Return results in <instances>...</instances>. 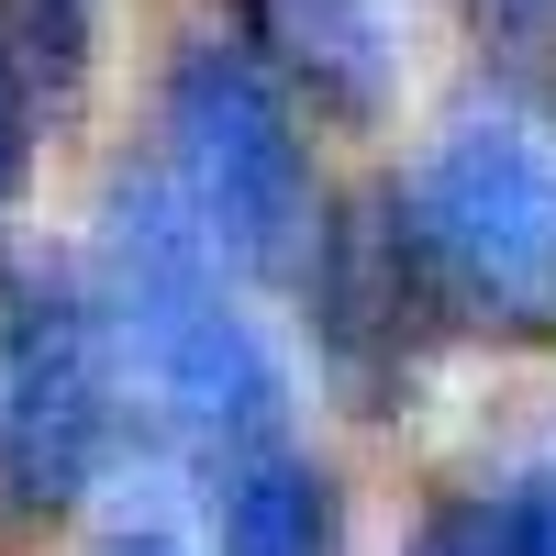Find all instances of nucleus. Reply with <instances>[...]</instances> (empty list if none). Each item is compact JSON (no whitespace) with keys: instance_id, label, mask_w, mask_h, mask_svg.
Segmentation results:
<instances>
[{"instance_id":"1","label":"nucleus","mask_w":556,"mask_h":556,"mask_svg":"<svg viewBox=\"0 0 556 556\" xmlns=\"http://www.w3.org/2000/svg\"><path fill=\"white\" fill-rule=\"evenodd\" d=\"M167 190L245 278H290L312 256V156L245 34H190L167 56Z\"/></svg>"},{"instance_id":"10","label":"nucleus","mask_w":556,"mask_h":556,"mask_svg":"<svg viewBox=\"0 0 556 556\" xmlns=\"http://www.w3.org/2000/svg\"><path fill=\"white\" fill-rule=\"evenodd\" d=\"M490 513H501V556H556V456H545L523 490H501Z\"/></svg>"},{"instance_id":"5","label":"nucleus","mask_w":556,"mask_h":556,"mask_svg":"<svg viewBox=\"0 0 556 556\" xmlns=\"http://www.w3.org/2000/svg\"><path fill=\"white\" fill-rule=\"evenodd\" d=\"M134 367H146V390H156V412L178 434H190L201 456H267V434H278V412H290V379H278V356H267V334H256V312H235V301H201V312H178V323H156V334H134Z\"/></svg>"},{"instance_id":"6","label":"nucleus","mask_w":556,"mask_h":556,"mask_svg":"<svg viewBox=\"0 0 556 556\" xmlns=\"http://www.w3.org/2000/svg\"><path fill=\"white\" fill-rule=\"evenodd\" d=\"M212 290H223V256L190 223V201L167 190V167H123L112 201H101V323L134 345L156 323L201 312Z\"/></svg>"},{"instance_id":"3","label":"nucleus","mask_w":556,"mask_h":556,"mask_svg":"<svg viewBox=\"0 0 556 556\" xmlns=\"http://www.w3.org/2000/svg\"><path fill=\"white\" fill-rule=\"evenodd\" d=\"M112 445V356L101 312L67 278H23L0 301V490L23 513H67Z\"/></svg>"},{"instance_id":"13","label":"nucleus","mask_w":556,"mask_h":556,"mask_svg":"<svg viewBox=\"0 0 556 556\" xmlns=\"http://www.w3.org/2000/svg\"><path fill=\"white\" fill-rule=\"evenodd\" d=\"M112 556H178V545H156V534H123V545H112Z\"/></svg>"},{"instance_id":"4","label":"nucleus","mask_w":556,"mask_h":556,"mask_svg":"<svg viewBox=\"0 0 556 556\" xmlns=\"http://www.w3.org/2000/svg\"><path fill=\"white\" fill-rule=\"evenodd\" d=\"M445 323V290H434V256L412 235V201L401 190H367L323 223V256H312V334H323V367L356 412H390L412 379H424V345Z\"/></svg>"},{"instance_id":"2","label":"nucleus","mask_w":556,"mask_h":556,"mask_svg":"<svg viewBox=\"0 0 556 556\" xmlns=\"http://www.w3.org/2000/svg\"><path fill=\"white\" fill-rule=\"evenodd\" d=\"M412 235L434 256L445 312L534 334L556 323V156L513 112H456L412 178Z\"/></svg>"},{"instance_id":"8","label":"nucleus","mask_w":556,"mask_h":556,"mask_svg":"<svg viewBox=\"0 0 556 556\" xmlns=\"http://www.w3.org/2000/svg\"><path fill=\"white\" fill-rule=\"evenodd\" d=\"M223 513V556H334V490L301 456H245L212 490Z\"/></svg>"},{"instance_id":"7","label":"nucleus","mask_w":556,"mask_h":556,"mask_svg":"<svg viewBox=\"0 0 556 556\" xmlns=\"http://www.w3.org/2000/svg\"><path fill=\"white\" fill-rule=\"evenodd\" d=\"M245 56L290 78L312 112L379 123L401 89V23L390 0H245Z\"/></svg>"},{"instance_id":"12","label":"nucleus","mask_w":556,"mask_h":556,"mask_svg":"<svg viewBox=\"0 0 556 556\" xmlns=\"http://www.w3.org/2000/svg\"><path fill=\"white\" fill-rule=\"evenodd\" d=\"M34 134H45V123H34V101H23V78L0 67V201L34 178Z\"/></svg>"},{"instance_id":"11","label":"nucleus","mask_w":556,"mask_h":556,"mask_svg":"<svg viewBox=\"0 0 556 556\" xmlns=\"http://www.w3.org/2000/svg\"><path fill=\"white\" fill-rule=\"evenodd\" d=\"M468 12H479V34L501 56H545L556 45V0H468Z\"/></svg>"},{"instance_id":"9","label":"nucleus","mask_w":556,"mask_h":556,"mask_svg":"<svg viewBox=\"0 0 556 556\" xmlns=\"http://www.w3.org/2000/svg\"><path fill=\"white\" fill-rule=\"evenodd\" d=\"M89 56H101V0H0V67L23 78L34 123L45 112H78Z\"/></svg>"}]
</instances>
